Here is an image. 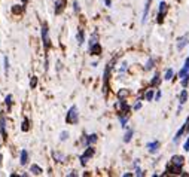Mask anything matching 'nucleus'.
Segmentation results:
<instances>
[{
    "label": "nucleus",
    "instance_id": "nucleus-33",
    "mask_svg": "<svg viewBox=\"0 0 189 177\" xmlns=\"http://www.w3.org/2000/svg\"><path fill=\"white\" fill-rule=\"evenodd\" d=\"M140 107H142V104H140V103H137V104H135V106H134V109H135V110H139V109H140Z\"/></svg>",
    "mask_w": 189,
    "mask_h": 177
},
{
    "label": "nucleus",
    "instance_id": "nucleus-36",
    "mask_svg": "<svg viewBox=\"0 0 189 177\" xmlns=\"http://www.w3.org/2000/svg\"><path fill=\"white\" fill-rule=\"evenodd\" d=\"M185 66H186V67H188V68H189V58H188V60H186V63H185Z\"/></svg>",
    "mask_w": 189,
    "mask_h": 177
},
{
    "label": "nucleus",
    "instance_id": "nucleus-31",
    "mask_svg": "<svg viewBox=\"0 0 189 177\" xmlns=\"http://www.w3.org/2000/svg\"><path fill=\"white\" fill-rule=\"evenodd\" d=\"M67 137H69V133H66V131H63V133H61V140H66Z\"/></svg>",
    "mask_w": 189,
    "mask_h": 177
},
{
    "label": "nucleus",
    "instance_id": "nucleus-4",
    "mask_svg": "<svg viewBox=\"0 0 189 177\" xmlns=\"http://www.w3.org/2000/svg\"><path fill=\"white\" fill-rule=\"evenodd\" d=\"M92 155H94V149H92V147H88V149H87V152H85L83 155L80 156L82 165H85V164H87V161H88V158H91Z\"/></svg>",
    "mask_w": 189,
    "mask_h": 177
},
{
    "label": "nucleus",
    "instance_id": "nucleus-20",
    "mask_svg": "<svg viewBox=\"0 0 189 177\" xmlns=\"http://www.w3.org/2000/svg\"><path fill=\"white\" fill-rule=\"evenodd\" d=\"M36 85H37V78H36V76H33V78H31V80H30V87H31V89L36 88Z\"/></svg>",
    "mask_w": 189,
    "mask_h": 177
},
{
    "label": "nucleus",
    "instance_id": "nucleus-19",
    "mask_svg": "<svg viewBox=\"0 0 189 177\" xmlns=\"http://www.w3.org/2000/svg\"><path fill=\"white\" fill-rule=\"evenodd\" d=\"M28 128H30V127H28V119H24V121H22L21 130L22 131H28Z\"/></svg>",
    "mask_w": 189,
    "mask_h": 177
},
{
    "label": "nucleus",
    "instance_id": "nucleus-24",
    "mask_svg": "<svg viewBox=\"0 0 189 177\" xmlns=\"http://www.w3.org/2000/svg\"><path fill=\"white\" fill-rule=\"evenodd\" d=\"M171 76H173V70H171V68H168L167 73H165V80H170V79H171Z\"/></svg>",
    "mask_w": 189,
    "mask_h": 177
},
{
    "label": "nucleus",
    "instance_id": "nucleus-28",
    "mask_svg": "<svg viewBox=\"0 0 189 177\" xmlns=\"http://www.w3.org/2000/svg\"><path fill=\"white\" fill-rule=\"evenodd\" d=\"M152 67H154V60H149L147 64H146V70H150Z\"/></svg>",
    "mask_w": 189,
    "mask_h": 177
},
{
    "label": "nucleus",
    "instance_id": "nucleus-22",
    "mask_svg": "<svg viewBox=\"0 0 189 177\" xmlns=\"http://www.w3.org/2000/svg\"><path fill=\"white\" fill-rule=\"evenodd\" d=\"M118 95H119V98H124V97H127V95H128V91H127V89H122V91H119V92H118Z\"/></svg>",
    "mask_w": 189,
    "mask_h": 177
},
{
    "label": "nucleus",
    "instance_id": "nucleus-11",
    "mask_svg": "<svg viewBox=\"0 0 189 177\" xmlns=\"http://www.w3.org/2000/svg\"><path fill=\"white\" fill-rule=\"evenodd\" d=\"M30 170H31V173H33V174H36V176H39V174H42V173H43L40 167L34 165V164H33V165H31V168H30Z\"/></svg>",
    "mask_w": 189,
    "mask_h": 177
},
{
    "label": "nucleus",
    "instance_id": "nucleus-8",
    "mask_svg": "<svg viewBox=\"0 0 189 177\" xmlns=\"http://www.w3.org/2000/svg\"><path fill=\"white\" fill-rule=\"evenodd\" d=\"M158 147H159V143H158V142H152V143L147 144V149H149L150 153H155L156 150H158Z\"/></svg>",
    "mask_w": 189,
    "mask_h": 177
},
{
    "label": "nucleus",
    "instance_id": "nucleus-32",
    "mask_svg": "<svg viewBox=\"0 0 189 177\" xmlns=\"http://www.w3.org/2000/svg\"><path fill=\"white\" fill-rule=\"evenodd\" d=\"M135 174H137V176H143V173H142V170H140V168H137V170H135Z\"/></svg>",
    "mask_w": 189,
    "mask_h": 177
},
{
    "label": "nucleus",
    "instance_id": "nucleus-25",
    "mask_svg": "<svg viewBox=\"0 0 189 177\" xmlns=\"http://www.w3.org/2000/svg\"><path fill=\"white\" fill-rule=\"evenodd\" d=\"M78 42H79V45L83 42V33H82V30H80V31L78 33Z\"/></svg>",
    "mask_w": 189,
    "mask_h": 177
},
{
    "label": "nucleus",
    "instance_id": "nucleus-5",
    "mask_svg": "<svg viewBox=\"0 0 189 177\" xmlns=\"http://www.w3.org/2000/svg\"><path fill=\"white\" fill-rule=\"evenodd\" d=\"M0 131H2V137L6 138V121L3 113H0Z\"/></svg>",
    "mask_w": 189,
    "mask_h": 177
},
{
    "label": "nucleus",
    "instance_id": "nucleus-27",
    "mask_svg": "<svg viewBox=\"0 0 189 177\" xmlns=\"http://www.w3.org/2000/svg\"><path fill=\"white\" fill-rule=\"evenodd\" d=\"M94 43H97V33L92 34V37H91V42H89V45H94Z\"/></svg>",
    "mask_w": 189,
    "mask_h": 177
},
{
    "label": "nucleus",
    "instance_id": "nucleus-38",
    "mask_svg": "<svg viewBox=\"0 0 189 177\" xmlns=\"http://www.w3.org/2000/svg\"><path fill=\"white\" fill-rule=\"evenodd\" d=\"M22 3H27V0H22Z\"/></svg>",
    "mask_w": 189,
    "mask_h": 177
},
{
    "label": "nucleus",
    "instance_id": "nucleus-14",
    "mask_svg": "<svg viewBox=\"0 0 189 177\" xmlns=\"http://www.w3.org/2000/svg\"><path fill=\"white\" fill-rule=\"evenodd\" d=\"M186 40H188V36H183L182 39H179V43H177V48H179V49H182V48L186 45Z\"/></svg>",
    "mask_w": 189,
    "mask_h": 177
},
{
    "label": "nucleus",
    "instance_id": "nucleus-13",
    "mask_svg": "<svg viewBox=\"0 0 189 177\" xmlns=\"http://www.w3.org/2000/svg\"><path fill=\"white\" fill-rule=\"evenodd\" d=\"M188 73H189V68L186 66L183 67V68H182V70H180V73H179V76H180V78L182 79H185V78H188Z\"/></svg>",
    "mask_w": 189,
    "mask_h": 177
},
{
    "label": "nucleus",
    "instance_id": "nucleus-17",
    "mask_svg": "<svg viewBox=\"0 0 189 177\" xmlns=\"http://www.w3.org/2000/svg\"><path fill=\"white\" fill-rule=\"evenodd\" d=\"M131 137H133V130H128V133L125 134V137H124V142L128 143V142L131 140Z\"/></svg>",
    "mask_w": 189,
    "mask_h": 177
},
{
    "label": "nucleus",
    "instance_id": "nucleus-12",
    "mask_svg": "<svg viewBox=\"0 0 189 177\" xmlns=\"http://www.w3.org/2000/svg\"><path fill=\"white\" fill-rule=\"evenodd\" d=\"M168 171L173 173V174H180V165H174V164H173V167L168 168Z\"/></svg>",
    "mask_w": 189,
    "mask_h": 177
},
{
    "label": "nucleus",
    "instance_id": "nucleus-16",
    "mask_svg": "<svg viewBox=\"0 0 189 177\" xmlns=\"http://www.w3.org/2000/svg\"><path fill=\"white\" fill-rule=\"evenodd\" d=\"M186 98H188V91H182V94H180V104H183L185 101H186Z\"/></svg>",
    "mask_w": 189,
    "mask_h": 177
},
{
    "label": "nucleus",
    "instance_id": "nucleus-37",
    "mask_svg": "<svg viewBox=\"0 0 189 177\" xmlns=\"http://www.w3.org/2000/svg\"><path fill=\"white\" fill-rule=\"evenodd\" d=\"M186 128H189V118H188V122H186Z\"/></svg>",
    "mask_w": 189,
    "mask_h": 177
},
{
    "label": "nucleus",
    "instance_id": "nucleus-26",
    "mask_svg": "<svg viewBox=\"0 0 189 177\" xmlns=\"http://www.w3.org/2000/svg\"><path fill=\"white\" fill-rule=\"evenodd\" d=\"M5 103L8 104V107H11V104H12V95H8V97L5 98Z\"/></svg>",
    "mask_w": 189,
    "mask_h": 177
},
{
    "label": "nucleus",
    "instance_id": "nucleus-9",
    "mask_svg": "<svg viewBox=\"0 0 189 177\" xmlns=\"http://www.w3.org/2000/svg\"><path fill=\"white\" fill-rule=\"evenodd\" d=\"M149 8H150V0H147V2H146L145 12H143V20H142V22H146V20H147V13H149Z\"/></svg>",
    "mask_w": 189,
    "mask_h": 177
},
{
    "label": "nucleus",
    "instance_id": "nucleus-2",
    "mask_svg": "<svg viewBox=\"0 0 189 177\" xmlns=\"http://www.w3.org/2000/svg\"><path fill=\"white\" fill-rule=\"evenodd\" d=\"M42 40H43V45H45V49H48L51 46V42H49V36H48V25L43 24L42 25Z\"/></svg>",
    "mask_w": 189,
    "mask_h": 177
},
{
    "label": "nucleus",
    "instance_id": "nucleus-18",
    "mask_svg": "<svg viewBox=\"0 0 189 177\" xmlns=\"http://www.w3.org/2000/svg\"><path fill=\"white\" fill-rule=\"evenodd\" d=\"M12 12H13V13H21V12H22V8L20 6V5H13V8H12Z\"/></svg>",
    "mask_w": 189,
    "mask_h": 177
},
{
    "label": "nucleus",
    "instance_id": "nucleus-15",
    "mask_svg": "<svg viewBox=\"0 0 189 177\" xmlns=\"http://www.w3.org/2000/svg\"><path fill=\"white\" fill-rule=\"evenodd\" d=\"M185 130H186V124H185V125H183V127H182V128H180V130H179V131H177V134H176V137H174V142H176V143H177V142H179V138H180V135L183 134V131H185Z\"/></svg>",
    "mask_w": 189,
    "mask_h": 177
},
{
    "label": "nucleus",
    "instance_id": "nucleus-35",
    "mask_svg": "<svg viewBox=\"0 0 189 177\" xmlns=\"http://www.w3.org/2000/svg\"><path fill=\"white\" fill-rule=\"evenodd\" d=\"M104 2H106V5H107V6H110V3H112V0H104Z\"/></svg>",
    "mask_w": 189,
    "mask_h": 177
},
{
    "label": "nucleus",
    "instance_id": "nucleus-23",
    "mask_svg": "<svg viewBox=\"0 0 189 177\" xmlns=\"http://www.w3.org/2000/svg\"><path fill=\"white\" fill-rule=\"evenodd\" d=\"M94 142H97V135L95 134H91L88 137V143H94Z\"/></svg>",
    "mask_w": 189,
    "mask_h": 177
},
{
    "label": "nucleus",
    "instance_id": "nucleus-3",
    "mask_svg": "<svg viewBox=\"0 0 189 177\" xmlns=\"http://www.w3.org/2000/svg\"><path fill=\"white\" fill-rule=\"evenodd\" d=\"M167 3L165 2H161L159 3V13H158V22H162V20H164V17H165V13H167Z\"/></svg>",
    "mask_w": 189,
    "mask_h": 177
},
{
    "label": "nucleus",
    "instance_id": "nucleus-21",
    "mask_svg": "<svg viewBox=\"0 0 189 177\" xmlns=\"http://www.w3.org/2000/svg\"><path fill=\"white\" fill-rule=\"evenodd\" d=\"M152 98H154V91L150 89V91H147V92H146V100H147V101H150Z\"/></svg>",
    "mask_w": 189,
    "mask_h": 177
},
{
    "label": "nucleus",
    "instance_id": "nucleus-7",
    "mask_svg": "<svg viewBox=\"0 0 189 177\" xmlns=\"http://www.w3.org/2000/svg\"><path fill=\"white\" fill-rule=\"evenodd\" d=\"M89 52H91L92 55H98V54L101 52V46L98 43L91 45V46H89Z\"/></svg>",
    "mask_w": 189,
    "mask_h": 177
},
{
    "label": "nucleus",
    "instance_id": "nucleus-30",
    "mask_svg": "<svg viewBox=\"0 0 189 177\" xmlns=\"http://www.w3.org/2000/svg\"><path fill=\"white\" fill-rule=\"evenodd\" d=\"M158 83H159V75H156L155 79L152 80V85H158Z\"/></svg>",
    "mask_w": 189,
    "mask_h": 177
},
{
    "label": "nucleus",
    "instance_id": "nucleus-29",
    "mask_svg": "<svg viewBox=\"0 0 189 177\" xmlns=\"http://www.w3.org/2000/svg\"><path fill=\"white\" fill-rule=\"evenodd\" d=\"M8 70H9V61H8V57H5V72L8 73Z\"/></svg>",
    "mask_w": 189,
    "mask_h": 177
},
{
    "label": "nucleus",
    "instance_id": "nucleus-34",
    "mask_svg": "<svg viewBox=\"0 0 189 177\" xmlns=\"http://www.w3.org/2000/svg\"><path fill=\"white\" fill-rule=\"evenodd\" d=\"M185 149H186V150H188V149H189V138H188V140H186V143H185Z\"/></svg>",
    "mask_w": 189,
    "mask_h": 177
},
{
    "label": "nucleus",
    "instance_id": "nucleus-6",
    "mask_svg": "<svg viewBox=\"0 0 189 177\" xmlns=\"http://www.w3.org/2000/svg\"><path fill=\"white\" fill-rule=\"evenodd\" d=\"M183 161H185V158L180 155H174L171 158V164H174V165H183Z\"/></svg>",
    "mask_w": 189,
    "mask_h": 177
},
{
    "label": "nucleus",
    "instance_id": "nucleus-1",
    "mask_svg": "<svg viewBox=\"0 0 189 177\" xmlns=\"http://www.w3.org/2000/svg\"><path fill=\"white\" fill-rule=\"evenodd\" d=\"M66 121H67V124H78V121H79L78 109L75 106L70 107V110H69V113H67V116H66Z\"/></svg>",
    "mask_w": 189,
    "mask_h": 177
},
{
    "label": "nucleus",
    "instance_id": "nucleus-10",
    "mask_svg": "<svg viewBox=\"0 0 189 177\" xmlns=\"http://www.w3.org/2000/svg\"><path fill=\"white\" fill-rule=\"evenodd\" d=\"M27 161H28V153H27V150H21V165H25Z\"/></svg>",
    "mask_w": 189,
    "mask_h": 177
}]
</instances>
